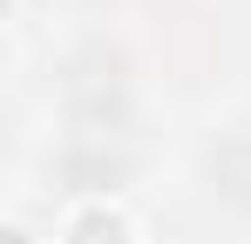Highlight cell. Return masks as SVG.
Masks as SVG:
<instances>
[{
    "label": "cell",
    "mask_w": 251,
    "mask_h": 244,
    "mask_svg": "<svg viewBox=\"0 0 251 244\" xmlns=\"http://www.w3.org/2000/svg\"><path fill=\"white\" fill-rule=\"evenodd\" d=\"M102 238H109V244L123 238V231H116V217H88V224H82V244H102Z\"/></svg>",
    "instance_id": "1"
}]
</instances>
